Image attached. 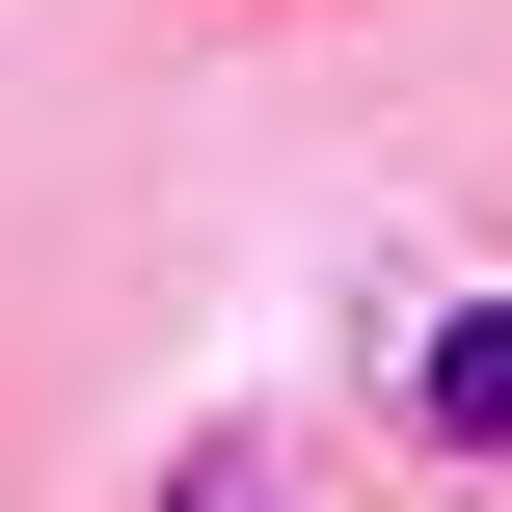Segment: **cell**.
<instances>
[{
    "instance_id": "6da1fadb",
    "label": "cell",
    "mask_w": 512,
    "mask_h": 512,
    "mask_svg": "<svg viewBox=\"0 0 512 512\" xmlns=\"http://www.w3.org/2000/svg\"><path fill=\"white\" fill-rule=\"evenodd\" d=\"M405 432L512 486V297H405Z\"/></svg>"
}]
</instances>
